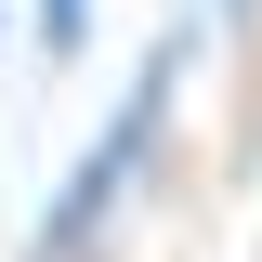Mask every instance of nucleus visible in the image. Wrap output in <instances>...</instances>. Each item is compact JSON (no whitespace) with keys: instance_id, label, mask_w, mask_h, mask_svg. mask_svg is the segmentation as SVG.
<instances>
[{"instance_id":"f257e3e1","label":"nucleus","mask_w":262,"mask_h":262,"mask_svg":"<svg viewBox=\"0 0 262 262\" xmlns=\"http://www.w3.org/2000/svg\"><path fill=\"white\" fill-rule=\"evenodd\" d=\"M158 118H170V53H158V79H144V92H131L118 118L92 131V158L66 170V196L39 210V262H79V249L105 236V210L131 196V158H144V131H158Z\"/></svg>"},{"instance_id":"f03ea898","label":"nucleus","mask_w":262,"mask_h":262,"mask_svg":"<svg viewBox=\"0 0 262 262\" xmlns=\"http://www.w3.org/2000/svg\"><path fill=\"white\" fill-rule=\"evenodd\" d=\"M79 27H92V0H39V53H79Z\"/></svg>"}]
</instances>
